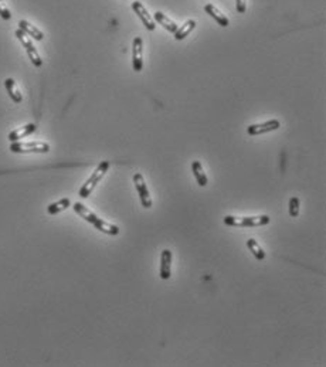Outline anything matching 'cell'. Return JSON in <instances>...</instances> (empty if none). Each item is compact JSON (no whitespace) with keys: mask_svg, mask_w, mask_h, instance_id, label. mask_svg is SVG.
Masks as SVG:
<instances>
[{"mask_svg":"<svg viewBox=\"0 0 326 367\" xmlns=\"http://www.w3.org/2000/svg\"><path fill=\"white\" fill-rule=\"evenodd\" d=\"M132 10L136 13V16H138L139 19H140V22L143 23V26L149 30V31H153L155 30V20H153V17H152L149 12L146 10V7L140 3V1H134L132 3Z\"/></svg>","mask_w":326,"mask_h":367,"instance_id":"ba28073f","label":"cell"},{"mask_svg":"<svg viewBox=\"0 0 326 367\" xmlns=\"http://www.w3.org/2000/svg\"><path fill=\"white\" fill-rule=\"evenodd\" d=\"M36 129H37L36 123H27L25 126H20V128L12 131L9 134V141L10 142H17V141H20L23 138H27V136H30L31 134H34Z\"/></svg>","mask_w":326,"mask_h":367,"instance_id":"30bf717a","label":"cell"},{"mask_svg":"<svg viewBox=\"0 0 326 367\" xmlns=\"http://www.w3.org/2000/svg\"><path fill=\"white\" fill-rule=\"evenodd\" d=\"M153 20L158 23V25H161L164 28V30H167L169 33H175L176 30H177V25H176L173 20H170L164 13L162 12H156L155 13V17H153Z\"/></svg>","mask_w":326,"mask_h":367,"instance_id":"2e32d148","label":"cell"},{"mask_svg":"<svg viewBox=\"0 0 326 367\" xmlns=\"http://www.w3.org/2000/svg\"><path fill=\"white\" fill-rule=\"evenodd\" d=\"M73 208L76 211L77 214L82 219V220L88 221L89 224H92L98 231L104 234H108V235H118L121 233V228L115 224H111L109 221L102 220L101 217H98L95 213H92L89 208H87L82 203H74L73 204Z\"/></svg>","mask_w":326,"mask_h":367,"instance_id":"6da1fadb","label":"cell"},{"mask_svg":"<svg viewBox=\"0 0 326 367\" xmlns=\"http://www.w3.org/2000/svg\"><path fill=\"white\" fill-rule=\"evenodd\" d=\"M281 126V122L278 119H270V121H265L263 123H254V125H250L247 128V134L250 136H258V135H264V134H270V132H274L276 129H279Z\"/></svg>","mask_w":326,"mask_h":367,"instance_id":"8992f818","label":"cell"},{"mask_svg":"<svg viewBox=\"0 0 326 367\" xmlns=\"http://www.w3.org/2000/svg\"><path fill=\"white\" fill-rule=\"evenodd\" d=\"M204 10H206V13H207L212 19H214V20L217 22V25L218 26L227 27V26L230 25V22H228L226 14H223V13L220 12V10H218L214 4H212V3L206 4V6H204Z\"/></svg>","mask_w":326,"mask_h":367,"instance_id":"8fae6325","label":"cell"},{"mask_svg":"<svg viewBox=\"0 0 326 367\" xmlns=\"http://www.w3.org/2000/svg\"><path fill=\"white\" fill-rule=\"evenodd\" d=\"M134 183H135V189L138 192L139 195V200H140V204L145 208H151L152 207V197L149 195V190H148V186L145 183V179L140 173H135L134 174Z\"/></svg>","mask_w":326,"mask_h":367,"instance_id":"5b68a950","label":"cell"},{"mask_svg":"<svg viewBox=\"0 0 326 367\" xmlns=\"http://www.w3.org/2000/svg\"><path fill=\"white\" fill-rule=\"evenodd\" d=\"M4 86H6V91H7V94H9V97L12 98L13 102L20 104V102L23 101V95H22V92L19 91V88L16 85V81H14L13 78H6V80H4Z\"/></svg>","mask_w":326,"mask_h":367,"instance_id":"5bb4252c","label":"cell"},{"mask_svg":"<svg viewBox=\"0 0 326 367\" xmlns=\"http://www.w3.org/2000/svg\"><path fill=\"white\" fill-rule=\"evenodd\" d=\"M132 67L136 73L143 70V40L135 37L132 43Z\"/></svg>","mask_w":326,"mask_h":367,"instance_id":"52a82bcc","label":"cell"},{"mask_svg":"<svg viewBox=\"0 0 326 367\" xmlns=\"http://www.w3.org/2000/svg\"><path fill=\"white\" fill-rule=\"evenodd\" d=\"M223 223L228 227L234 228H251V227H263L271 223V219L267 214L261 216H252V217H234V216H226Z\"/></svg>","mask_w":326,"mask_h":367,"instance_id":"7a4b0ae2","label":"cell"},{"mask_svg":"<svg viewBox=\"0 0 326 367\" xmlns=\"http://www.w3.org/2000/svg\"><path fill=\"white\" fill-rule=\"evenodd\" d=\"M191 171L194 174V179H196L197 184L200 187H206L207 183H209V179H207V174L203 170L200 160H193V163H191Z\"/></svg>","mask_w":326,"mask_h":367,"instance_id":"4fadbf2b","label":"cell"},{"mask_svg":"<svg viewBox=\"0 0 326 367\" xmlns=\"http://www.w3.org/2000/svg\"><path fill=\"white\" fill-rule=\"evenodd\" d=\"M247 248H248V251H251V254L254 255V258H255L257 261H264L265 257H267V255H265V251L261 248V245L258 244V241L254 240V238L247 240Z\"/></svg>","mask_w":326,"mask_h":367,"instance_id":"ac0fdd59","label":"cell"},{"mask_svg":"<svg viewBox=\"0 0 326 367\" xmlns=\"http://www.w3.org/2000/svg\"><path fill=\"white\" fill-rule=\"evenodd\" d=\"M196 20H188V22H185V25H182L180 27H177V30H176L175 33V40L176 41H182V40H185L186 37L196 28Z\"/></svg>","mask_w":326,"mask_h":367,"instance_id":"9a60e30c","label":"cell"},{"mask_svg":"<svg viewBox=\"0 0 326 367\" xmlns=\"http://www.w3.org/2000/svg\"><path fill=\"white\" fill-rule=\"evenodd\" d=\"M236 9L239 13H245L247 10V0H236Z\"/></svg>","mask_w":326,"mask_h":367,"instance_id":"603a6c76","label":"cell"},{"mask_svg":"<svg viewBox=\"0 0 326 367\" xmlns=\"http://www.w3.org/2000/svg\"><path fill=\"white\" fill-rule=\"evenodd\" d=\"M26 53H27V56H28L30 61L33 62V65H34V67L40 68V67L43 65V60H41V57H40V54L37 53V50H36L34 46H31V47H28V49H26Z\"/></svg>","mask_w":326,"mask_h":367,"instance_id":"d6986e66","label":"cell"},{"mask_svg":"<svg viewBox=\"0 0 326 367\" xmlns=\"http://www.w3.org/2000/svg\"><path fill=\"white\" fill-rule=\"evenodd\" d=\"M70 206H71V200H70L68 197H64L61 200L55 201V203H51L50 206L47 207V213H49L50 216H55V214L61 213L64 210H67Z\"/></svg>","mask_w":326,"mask_h":367,"instance_id":"e0dca14e","label":"cell"},{"mask_svg":"<svg viewBox=\"0 0 326 367\" xmlns=\"http://www.w3.org/2000/svg\"><path fill=\"white\" fill-rule=\"evenodd\" d=\"M289 216L291 217H298L299 216V210H301V201L298 197H291L289 198Z\"/></svg>","mask_w":326,"mask_h":367,"instance_id":"ffe728a7","label":"cell"},{"mask_svg":"<svg viewBox=\"0 0 326 367\" xmlns=\"http://www.w3.org/2000/svg\"><path fill=\"white\" fill-rule=\"evenodd\" d=\"M10 152L13 153H49L50 145L47 142L34 141V142H12Z\"/></svg>","mask_w":326,"mask_h":367,"instance_id":"277c9868","label":"cell"},{"mask_svg":"<svg viewBox=\"0 0 326 367\" xmlns=\"http://www.w3.org/2000/svg\"><path fill=\"white\" fill-rule=\"evenodd\" d=\"M109 168H111V162L109 160H104V162H101L100 165L95 168V170L92 171V174L89 176L87 179V182L81 186V189H80V192H78V195L81 198H87L89 197V195L94 192V189L97 187V184L100 183L101 180L104 179V176L107 174V171L109 170Z\"/></svg>","mask_w":326,"mask_h":367,"instance_id":"3957f363","label":"cell"},{"mask_svg":"<svg viewBox=\"0 0 326 367\" xmlns=\"http://www.w3.org/2000/svg\"><path fill=\"white\" fill-rule=\"evenodd\" d=\"M0 17L3 20H10L12 19V13H10L9 7L6 6V3L3 0H0Z\"/></svg>","mask_w":326,"mask_h":367,"instance_id":"7402d4cb","label":"cell"},{"mask_svg":"<svg viewBox=\"0 0 326 367\" xmlns=\"http://www.w3.org/2000/svg\"><path fill=\"white\" fill-rule=\"evenodd\" d=\"M14 34H16V37H17V38H19V41H20V43L23 44V47H25V49H28V47H31V46H33V43H31L30 37L27 36V34H26L23 30L17 28V30L14 31Z\"/></svg>","mask_w":326,"mask_h":367,"instance_id":"44dd1931","label":"cell"},{"mask_svg":"<svg viewBox=\"0 0 326 367\" xmlns=\"http://www.w3.org/2000/svg\"><path fill=\"white\" fill-rule=\"evenodd\" d=\"M19 28H20V30H23L27 36L31 37V38H34V40H37V41H41V40L44 38L43 31H41V30H38L36 26H33L31 23H28L27 20H20V22H19Z\"/></svg>","mask_w":326,"mask_h":367,"instance_id":"7c38bea8","label":"cell"},{"mask_svg":"<svg viewBox=\"0 0 326 367\" xmlns=\"http://www.w3.org/2000/svg\"><path fill=\"white\" fill-rule=\"evenodd\" d=\"M172 275V251L163 250L161 254V278L167 281Z\"/></svg>","mask_w":326,"mask_h":367,"instance_id":"9c48e42d","label":"cell"}]
</instances>
